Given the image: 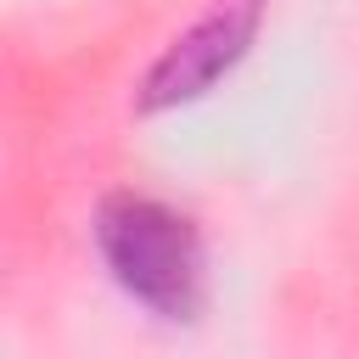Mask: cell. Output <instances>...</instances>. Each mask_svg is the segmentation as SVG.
<instances>
[{
    "mask_svg": "<svg viewBox=\"0 0 359 359\" xmlns=\"http://www.w3.org/2000/svg\"><path fill=\"white\" fill-rule=\"evenodd\" d=\"M95 241L112 280L163 320H185L202 303V241L157 196H107L95 213Z\"/></svg>",
    "mask_w": 359,
    "mask_h": 359,
    "instance_id": "1",
    "label": "cell"
},
{
    "mask_svg": "<svg viewBox=\"0 0 359 359\" xmlns=\"http://www.w3.org/2000/svg\"><path fill=\"white\" fill-rule=\"evenodd\" d=\"M258 28V0H219L185 39H174V50L151 67L146 79V101L163 107V101H180V95H196L208 90L252 39Z\"/></svg>",
    "mask_w": 359,
    "mask_h": 359,
    "instance_id": "2",
    "label": "cell"
}]
</instances>
